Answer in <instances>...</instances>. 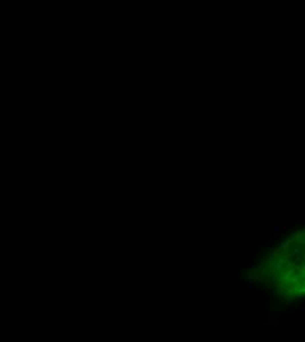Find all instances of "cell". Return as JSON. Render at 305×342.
Instances as JSON below:
<instances>
[{"label": "cell", "mask_w": 305, "mask_h": 342, "mask_svg": "<svg viewBox=\"0 0 305 342\" xmlns=\"http://www.w3.org/2000/svg\"><path fill=\"white\" fill-rule=\"evenodd\" d=\"M274 256L279 286L295 297H305V230L280 246Z\"/></svg>", "instance_id": "1"}]
</instances>
